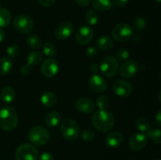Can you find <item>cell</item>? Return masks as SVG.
I'll return each mask as SVG.
<instances>
[{
	"label": "cell",
	"instance_id": "48",
	"mask_svg": "<svg viewBox=\"0 0 161 160\" xmlns=\"http://www.w3.org/2000/svg\"><path fill=\"white\" fill-rule=\"evenodd\" d=\"M0 5H1V1H0Z\"/></svg>",
	"mask_w": 161,
	"mask_h": 160
},
{
	"label": "cell",
	"instance_id": "41",
	"mask_svg": "<svg viewBox=\"0 0 161 160\" xmlns=\"http://www.w3.org/2000/svg\"><path fill=\"white\" fill-rule=\"evenodd\" d=\"M75 1L80 6H82V7H86V6H88L90 4H91L92 0H75Z\"/></svg>",
	"mask_w": 161,
	"mask_h": 160
},
{
	"label": "cell",
	"instance_id": "35",
	"mask_svg": "<svg viewBox=\"0 0 161 160\" xmlns=\"http://www.w3.org/2000/svg\"><path fill=\"white\" fill-rule=\"evenodd\" d=\"M129 57V51L126 48H121L116 52V59L119 61H126Z\"/></svg>",
	"mask_w": 161,
	"mask_h": 160
},
{
	"label": "cell",
	"instance_id": "1",
	"mask_svg": "<svg viewBox=\"0 0 161 160\" xmlns=\"http://www.w3.org/2000/svg\"><path fill=\"white\" fill-rule=\"evenodd\" d=\"M94 126L101 132H108L113 129L115 123L114 116L106 110H98L92 116Z\"/></svg>",
	"mask_w": 161,
	"mask_h": 160
},
{
	"label": "cell",
	"instance_id": "8",
	"mask_svg": "<svg viewBox=\"0 0 161 160\" xmlns=\"http://www.w3.org/2000/svg\"><path fill=\"white\" fill-rule=\"evenodd\" d=\"M14 26L17 31L22 34H28L34 28V20L31 17L25 14L18 15L14 18Z\"/></svg>",
	"mask_w": 161,
	"mask_h": 160
},
{
	"label": "cell",
	"instance_id": "6",
	"mask_svg": "<svg viewBox=\"0 0 161 160\" xmlns=\"http://www.w3.org/2000/svg\"><path fill=\"white\" fill-rule=\"evenodd\" d=\"M39 152L34 145L22 144L17 148L15 152L16 160H37Z\"/></svg>",
	"mask_w": 161,
	"mask_h": 160
},
{
	"label": "cell",
	"instance_id": "29",
	"mask_svg": "<svg viewBox=\"0 0 161 160\" xmlns=\"http://www.w3.org/2000/svg\"><path fill=\"white\" fill-rule=\"evenodd\" d=\"M28 45L32 49H39L42 45V40L37 35H31L27 39Z\"/></svg>",
	"mask_w": 161,
	"mask_h": 160
},
{
	"label": "cell",
	"instance_id": "16",
	"mask_svg": "<svg viewBox=\"0 0 161 160\" xmlns=\"http://www.w3.org/2000/svg\"><path fill=\"white\" fill-rule=\"evenodd\" d=\"M75 108L83 114H91L95 109V104L91 99L82 97L75 102Z\"/></svg>",
	"mask_w": 161,
	"mask_h": 160
},
{
	"label": "cell",
	"instance_id": "28",
	"mask_svg": "<svg viewBox=\"0 0 161 160\" xmlns=\"http://www.w3.org/2000/svg\"><path fill=\"white\" fill-rule=\"evenodd\" d=\"M42 53L46 56L53 57L57 54L56 46L50 42H44L43 45H42Z\"/></svg>",
	"mask_w": 161,
	"mask_h": 160
},
{
	"label": "cell",
	"instance_id": "17",
	"mask_svg": "<svg viewBox=\"0 0 161 160\" xmlns=\"http://www.w3.org/2000/svg\"><path fill=\"white\" fill-rule=\"evenodd\" d=\"M123 141H124V136L122 133L120 132L113 131L107 135L105 142L108 147L115 148V147L120 146L123 143Z\"/></svg>",
	"mask_w": 161,
	"mask_h": 160
},
{
	"label": "cell",
	"instance_id": "33",
	"mask_svg": "<svg viewBox=\"0 0 161 160\" xmlns=\"http://www.w3.org/2000/svg\"><path fill=\"white\" fill-rule=\"evenodd\" d=\"M80 134H81L82 139L84 141H86V142L92 141L94 139V136H95L94 131H92L90 129H85V130H82Z\"/></svg>",
	"mask_w": 161,
	"mask_h": 160
},
{
	"label": "cell",
	"instance_id": "14",
	"mask_svg": "<svg viewBox=\"0 0 161 160\" xmlns=\"http://www.w3.org/2000/svg\"><path fill=\"white\" fill-rule=\"evenodd\" d=\"M73 32V25L71 21H63L59 24L55 30V37L58 40H65L72 35Z\"/></svg>",
	"mask_w": 161,
	"mask_h": 160
},
{
	"label": "cell",
	"instance_id": "7",
	"mask_svg": "<svg viewBox=\"0 0 161 160\" xmlns=\"http://www.w3.org/2000/svg\"><path fill=\"white\" fill-rule=\"evenodd\" d=\"M133 35V29L130 25L126 23L116 24L112 30V36L115 40L119 42H127L130 40Z\"/></svg>",
	"mask_w": 161,
	"mask_h": 160
},
{
	"label": "cell",
	"instance_id": "24",
	"mask_svg": "<svg viewBox=\"0 0 161 160\" xmlns=\"http://www.w3.org/2000/svg\"><path fill=\"white\" fill-rule=\"evenodd\" d=\"M13 62L9 57L0 58V75H6L12 71Z\"/></svg>",
	"mask_w": 161,
	"mask_h": 160
},
{
	"label": "cell",
	"instance_id": "39",
	"mask_svg": "<svg viewBox=\"0 0 161 160\" xmlns=\"http://www.w3.org/2000/svg\"><path fill=\"white\" fill-rule=\"evenodd\" d=\"M39 3L44 7H50L53 6V3H55V0H39Z\"/></svg>",
	"mask_w": 161,
	"mask_h": 160
},
{
	"label": "cell",
	"instance_id": "21",
	"mask_svg": "<svg viewBox=\"0 0 161 160\" xmlns=\"http://www.w3.org/2000/svg\"><path fill=\"white\" fill-rule=\"evenodd\" d=\"M0 98L4 103H11L15 98V91L10 86H5L0 92Z\"/></svg>",
	"mask_w": 161,
	"mask_h": 160
},
{
	"label": "cell",
	"instance_id": "12",
	"mask_svg": "<svg viewBox=\"0 0 161 160\" xmlns=\"http://www.w3.org/2000/svg\"><path fill=\"white\" fill-rule=\"evenodd\" d=\"M113 89L116 95L120 97H127L131 93L132 86L126 80L117 79L113 83Z\"/></svg>",
	"mask_w": 161,
	"mask_h": 160
},
{
	"label": "cell",
	"instance_id": "36",
	"mask_svg": "<svg viewBox=\"0 0 161 160\" xmlns=\"http://www.w3.org/2000/svg\"><path fill=\"white\" fill-rule=\"evenodd\" d=\"M97 53H98V50H97V48L94 46L89 47L86 50V56L89 58H95L97 56Z\"/></svg>",
	"mask_w": 161,
	"mask_h": 160
},
{
	"label": "cell",
	"instance_id": "40",
	"mask_svg": "<svg viewBox=\"0 0 161 160\" xmlns=\"http://www.w3.org/2000/svg\"><path fill=\"white\" fill-rule=\"evenodd\" d=\"M113 3L118 7H124L128 3V0H113Z\"/></svg>",
	"mask_w": 161,
	"mask_h": 160
},
{
	"label": "cell",
	"instance_id": "25",
	"mask_svg": "<svg viewBox=\"0 0 161 160\" xmlns=\"http://www.w3.org/2000/svg\"><path fill=\"white\" fill-rule=\"evenodd\" d=\"M10 12L6 8H0V28H5L9 24L11 21Z\"/></svg>",
	"mask_w": 161,
	"mask_h": 160
},
{
	"label": "cell",
	"instance_id": "27",
	"mask_svg": "<svg viewBox=\"0 0 161 160\" xmlns=\"http://www.w3.org/2000/svg\"><path fill=\"white\" fill-rule=\"evenodd\" d=\"M85 20L90 25H96L99 20L97 13L94 9H88L85 13Z\"/></svg>",
	"mask_w": 161,
	"mask_h": 160
},
{
	"label": "cell",
	"instance_id": "43",
	"mask_svg": "<svg viewBox=\"0 0 161 160\" xmlns=\"http://www.w3.org/2000/svg\"><path fill=\"white\" fill-rule=\"evenodd\" d=\"M155 120H156V123H157L158 125H160V126H161V108L158 111H157V115H156Z\"/></svg>",
	"mask_w": 161,
	"mask_h": 160
},
{
	"label": "cell",
	"instance_id": "30",
	"mask_svg": "<svg viewBox=\"0 0 161 160\" xmlns=\"http://www.w3.org/2000/svg\"><path fill=\"white\" fill-rule=\"evenodd\" d=\"M147 136H149L153 141L157 144H161V130L160 129L154 128L150 129L149 131L147 132Z\"/></svg>",
	"mask_w": 161,
	"mask_h": 160
},
{
	"label": "cell",
	"instance_id": "42",
	"mask_svg": "<svg viewBox=\"0 0 161 160\" xmlns=\"http://www.w3.org/2000/svg\"><path fill=\"white\" fill-rule=\"evenodd\" d=\"M99 71V67L96 63H92L90 66V72L93 74V75H95V74H97Z\"/></svg>",
	"mask_w": 161,
	"mask_h": 160
},
{
	"label": "cell",
	"instance_id": "5",
	"mask_svg": "<svg viewBox=\"0 0 161 160\" xmlns=\"http://www.w3.org/2000/svg\"><path fill=\"white\" fill-rule=\"evenodd\" d=\"M99 70L103 76L111 78L116 75L119 70V62L116 57L112 56H105L101 60Z\"/></svg>",
	"mask_w": 161,
	"mask_h": 160
},
{
	"label": "cell",
	"instance_id": "26",
	"mask_svg": "<svg viewBox=\"0 0 161 160\" xmlns=\"http://www.w3.org/2000/svg\"><path fill=\"white\" fill-rule=\"evenodd\" d=\"M136 127L141 133H147L150 130V123L145 117H140L136 120Z\"/></svg>",
	"mask_w": 161,
	"mask_h": 160
},
{
	"label": "cell",
	"instance_id": "10",
	"mask_svg": "<svg viewBox=\"0 0 161 160\" xmlns=\"http://www.w3.org/2000/svg\"><path fill=\"white\" fill-rule=\"evenodd\" d=\"M88 86L89 88L94 93H102L107 89L108 84L105 78L101 75H93L88 80Z\"/></svg>",
	"mask_w": 161,
	"mask_h": 160
},
{
	"label": "cell",
	"instance_id": "46",
	"mask_svg": "<svg viewBox=\"0 0 161 160\" xmlns=\"http://www.w3.org/2000/svg\"><path fill=\"white\" fill-rule=\"evenodd\" d=\"M156 1H157V3H161V0H156Z\"/></svg>",
	"mask_w": 161,
	"mask_h": 160
},
{
	"label": "cell",
	"instance_id": "11",
	"mask_svg": "<svg viewBox=\"0 0 161 160\" xmlns=\"http://www.w3.org/2000/svg\"><path fill=\"white\" fill-rule=\"evenodd\" d=\"M59 65L58 61L53 58H49L44 61L41 65V72L47 78H53L58 74Z\"/></svg>",
	"mask_w": 161,
	"mask_h": 160
},
{
	"label": "cell",
	"instance_id": "15",
	"mask_svg": "<svg viewBox=\"0 0 161 160\" xmlns=\"http://www.w3.org/2000/svg\"><path fill=\"white\" fill-rule=\"evenodd\" d=\"M147 144V136L145 133H138L132 135L129 139V146L135 152L141 151Z\"/></svg>",
	"mask_w": 161,
	"mask_h": 160
},
{
	"label": "cell",
	"instance_id": "13",
	"mask_svg": "<svg viewBox=\"0 0 161 160\" xmlns=\"http://www.w3.org/2000/svg\"><path fill=\"white\" fill-rule=\"evenodd\" d=\"M138 67V64L134 60L126 61L119 67V75L124 78H130L136 75Z\"/></svg>",
	"mask_w": 161,
	"mask_h": 160
},
{
	"label": "cell",
	"instance_id": "2",
	"mask_svg": "<svg viewBox=\"0 0 161 160\" xmlns=\"http://www.w3.org/2000/svg\"><path fill=\"white\" fill-rule=\"evenodd\" d=\"M18 123V115L14 108L4 106L0 108V129L5 131L14 130Z\"/></svg>",
	"mask_w": 161,
	"mask_h": 160
},
{
	"label": "cell",
	"instance_id": "38",
	"mask_svg": "<svg viewBox=\"0 0 161 160\" xmlns=\"http://www.w3.org/2000/svg\"><path fill=\"white\" fill-rule=\"evenodd\" d=\"M20 73L24 75H27L31 72V67L30 65H28V64H23V65L20 67Z\"/></svg>",
	"mask_w": 161,
	"mask_h": 160
},
{
	"label": "cell",
	"instance_id": "9",
	"mask_svg": "<svg viewBox=\"0 0 161 160\" xmlns=\"http://www.w3.org/2000/svg\"><path fill=\"white\" fill-rule=\"evenodd\" d=\"M94 35V31L93 28L89 26H82L79 28L75 32V39L77 43L84 45L92 40Z\"/></svg>",
	"mask_w": 161,
	"mask_h": 160
},
{
	"label": "cell",
	"instance_id": "31",
	"mask_svg": "<svg viewBox=\"0 0 161 160\" xmlns=\"http://www.w3.org/2000/svg\"><path fill=\"white\" fill-rule=\"evenodd\" d=\"M97 106L98 107L99 110H105L109 106L110 100L108 97L105 95H100L97 98Z\"/></svg>",
	"mask_w": 161,
	"mask_h": 160
},
{
	"label": "cell",
	"instance_id": "22",
	"mask_svg": "<svg viewBox=\"0 0 161 160\" xmlns=\"http://www.w3.org/2000/svg\"><path fill=\"white\" fill-rule=\"evenodd\" d=\"M43 60V56L41 52L38 51V50H35V51L31 52L28 53V56H27V61H28V64L30 66H36L40 64Z\"/></svg>",
	"mask_w": 161,
	"mask_h": 160
},
{
	"label": "cell",
	"instance_id": "19",
	"mask_svg": "<svg viewBox=\"0 0 161 160\" xmlns=\"http://www.w3.org/2000/svg\"><path fill=\"white\" fill-rule=\"evenodd\" d=\"M61 115L58 111H50L45 117V122L48 126H57L61 122Z\"/></svg>",
	"mask_w": 161,
	"mask_h": 160
},
{
	"label": "cell",
	"instance_id": "32",
	"mask_svg": "<svg viewBox=\"0 0 161 160\" xmlns=\"http://www.w3.org/2000/svg\"><path fill=\"white\" fill-rule=\"evenodd\" d=\"M147 22L143 17H135L133 20V27L137 31H142L146 28Z\"/></svg>",
	"mask_w": 161,
	"mask_h": 160
},
{
	"label": "cell",
	"instance_id": "34",
	"mask_svg": "<svg viewBox=\"0 0 161 160\" xmlns=\"http://www.w3.org/2000/svg\"><path fill=\"white\" fill-rule=\"evenodd\" d=\"M20 47L17 45H11L6 50V53L10 58H16L20 55Z\"/></svg>",
	"mask_w": 161,
	"mask_h": 160
},
{
	"label": "cell",
	"instance_id": "18",
	"mask_svg": "<svg viewBox=\"0 0 161 160\" xmlns=\"http://www.w3.org/2000/svg\"><path fill=\"white\" fill-rule=\"evenodd\" d=\"M96 45L101 50H109L114 45L113 39L108 35H102L96 40Z\"/></svg>",
	"mask_w": 161,
	"mask_h": 160
},
{
	"label": "cell",
	"instance_id": "47",
	"mask_svg": "<svg viewBox=\"0 0 161 160\" xmlns=\"http://www.w3.org/2000/svg\"><path fill=\"white\" fill-rule=\"evenodd\" d=\"M160 79H161V72H160Z\"/></svg>",
	"mask_w": 161,
	"mask_h": 160
},
{
	"label": "cell",
	"instance_id": "23",
	"mask_svg": "<svg viewBox=\"0 0 161 160\" xmlns=\"http://www.w3.org/2000/svg\"><path fill=\"white\" fill-rule=\"evenodd\" d=\"M92 6L97 11H107L111 9L113 2L112 0H92Z\"/></svg>",
	"mask_w": 161,
	"mask_h": 160
},
{
	"label": "cell",
	"instance_id": "37",
	"mask_svg": "<svg viewBox=\"0 0 161 160\" xmlns=\"http://www.w3.org/2000/svg\"><path fill=\"white\" fill-rule=\"evenodd\" d=\"M38 160H54V158L51 153L45 152L38 157Z\"/></svg>",
	"mask_w": 161,
	"mask_h": 160
},
{
	"label": "cell",
	"instance_id": "45",
	"mask_svg": "<svg viewBox=\"0 0 161 160\" xmlns=\"http://www.w3.org/2000/svg\"><path fill=\"white\" fill-rule=\"evenodd\" d=\"M158 97H159V100H160V103H161V89H160V93H159Z\"/></svg>",
	"mask_w": 161,
	"mask_h": 160
},
{
	"label": "cell",
	"instance_id": "20",
	"mask_svg": "<svg viewBox=\"0 0 161 160\" xmlns=\"http://www.w3.org/2000/svg\"><path fill=\"white\" fill-rule=\"evenodd\" d=\"M40 100L46 108H52L57 103V96L51 91H47L42 94Z\"/></svg>",
	"mask_w": 161,
	"mask_h": 160
},
{
	"label": "cell",
	"instance_id": "44",
	"mask_svg": "<svg viewBox=\"0 0 161 160\" xmlns=\"http://www.w3.org/2000/svg\"><path fill=\"white\" fill-rule=\"evenodd\" d=\"M4 38H5V31H3V29H1V28H0V43L3 42V39H4Z\"/></svg>",
	"mask_w": 161,
	"mask_h": 160
},
{
	"label": "cell",
	"instance_id": "3",
	"mask_svg": "<svg viewBox=\"0 0 161 160\" xmlns=\"http://www.w3.org/2000/svg\"><path fill=\"white\" fill-rule=\"evenodd\" d=\"M61 133L63 137L69 141L77 139L80 136V129L75 120L71 118H65L61 122Z\"/></svg>",
	"mask_w": 161,
	"mask_h": 160
},
{
	"label": "cell",
	"instance_id": "4",
	"mask_svg": "<svg viewBox=\"0 0 161 160\" xmlns=\"http://www.w3.org/2000/svg\"><path fill=\"white\" fill-rule=\"evenodd\" d=\"M28 139L34 145H45L50 140V133L47 129L42 125H36L30 129Z\"/></svg>",
	"mask_w": 161,
	"mask_h": 160
}]
</instances>
